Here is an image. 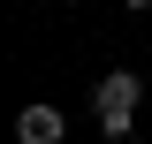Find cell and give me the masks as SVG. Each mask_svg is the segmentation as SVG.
I'll return each instance as SVG.
<instances>
[{
  "label": "cell",
  "mask_w": 152,
  "mask_h": 144,
  "mask_svg": "<svg viewBox=\"0 0 152 144\" xmlns=\"http://www.w3.org/2000/svg\"><path fill=\"white\" fill-rule=\"evenodd\" d=\"M137 106H145V76H137V68H107L91 84V121H99L107 144H122L137 129Z\"/></svg>",
  "instance_id": "1"
},
{
  "label": "cell",
  "mask_w": 152,
  "mask_h": 144,
  "mask_svg": "<svg viewBox=\"0 0 152 144\" xmlns=\"http://www.w3.org/2000/svg\"><path fill=\"white\" fill-rule=\"evenodd\" d=\"M61 137H69V114H61V106H46V99L15 114V144H61Z\"/></svg>",
  "instance_id": "2"
},
{
  "label": "cell",
  "mask_w": 152,
  "mask_h": 144,
  "mask_svg": "<svg viewBox=\"0 0 152 144\" xmlns=\"http://www.w3.org/2000/svg\"><path fill=\"white\" fill-rule=\"evenodd\" d=\"M122 8H129V15H145V8H152V0H122Z\"/></svg>",
  "instance_id": "3"
}]
</instances>
